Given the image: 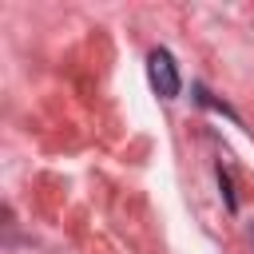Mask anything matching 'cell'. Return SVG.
I'll list each match as a JSON object with an SVG mask.
<instances>
[{"label": "cell", "mask_w": 254, "mask_h": 254, "mask_svg": "<svg viewBox=\"0 0 254 254\" xmlns=\"http://www.w3.org/2000/svg\"><path fill=\"white\" fill-rule=\"evenodd\" d=\"M147 64H151V83H155V91H159L163 99H175V95H179V67H175V60H171V52L155 48Z\"/></svg>", "instance_id": "1"}]
</instances>
